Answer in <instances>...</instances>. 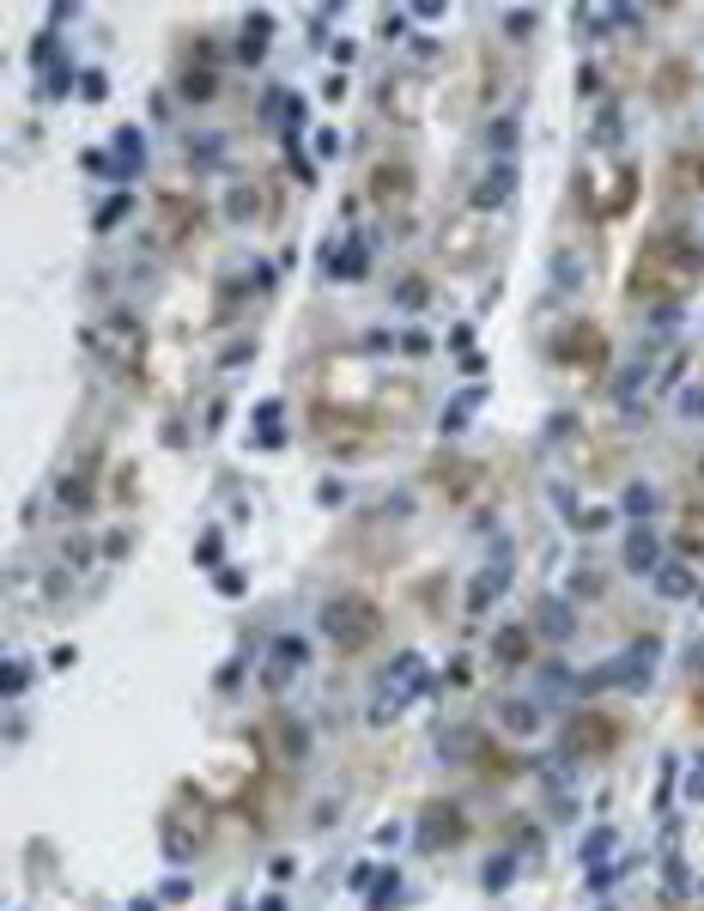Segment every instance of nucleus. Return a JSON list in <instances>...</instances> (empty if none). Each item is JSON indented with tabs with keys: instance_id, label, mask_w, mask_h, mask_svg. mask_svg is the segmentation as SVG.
<instances>
[{
	"instance_id": "obj_29",
	"label": "nucleus",
	"mask_w": 704,
	"mask_h": 911,
	"mask_svg": "<svg viewBox=\"0 0 704 911\" xmlns=\"http://www.w3.org/2000/svg\"><path fill=\"white\" fill-rule=\"evenodd\" d=\"M261 911H286V899H268V906H261Z\"/></svg>"
},
{
	"instance_id": "obj_6",
	"label": "nucleus",
	"mask_w": 704,
	"mask_h": 911,
	"mask_svg": "<svg viewBox=\"0 0 704 911\" xmlns=\"http://www.w3.org/2000/svg\"><path fill=\"white\" fill-rule=\"evenodd\" d=\"M468 839V814H462L456 802H425L419 808V845L425 851H450Z\"/></svg>"
},
{
	"instance_id": "obj_12",
	"label": "nucleus",
	"mask_w": 704,
	"mask_h": 911,
	"mask_svg": "<svg viewBox=\"0 0 704 911\" xmlns=\"http://www.w3.org/2000/svg\"><path fill=\"white\" fill-rule=\"evenodd\" d=\"M504 584H510V565H486V577L468 589V608H474V614H486L498 596H504Z\"/></svg>"
},
{
	"instance_id": "obj_14",
	"label": "nucleus",
	"mask_w": 704,
	"mask_h": 911,
	"mask_svg": "<svg viewBox=\"0 0 704 911\" xmlns=\"http://www.w3.org/2000/svg\"><path fill=\"white\" fill-rule=\"evenodd\" d=\"M668 170H674V182L686 189V195H699V189H704V153H699V146H692V153H674V158H668Z\"/></svg>"
},
{
	"instance_id": "obj_9",
	"label": "nucleus",
	"mask_w": 704,
	"mask_h": 911,
	"mask_svg": "<svg viewBox=\"0 0 704 911\" xmlns=\"http://www.w3.org/2000/svg\"><path fill=\"white\" fill-rule=\"evenodd\" d=\"M492 656H498V668H522L529 656H535V632H529V626H504V632L492 638Z\"/></svg>"
},
{
	"instance_id": "obj_13",
	"label": "nucleus",
	"mask_w": 704,
	"mask_h": 911,
	"mask_svg": "<svg viewBox=\"0 0 704 911\" xmlns=\"http://www.w3.org/2000/svg\"><path fill=\"white\" fill-rule=\"evenodd\" d=\"M298 668H304V644H298V638H280V644H274V668H268V681H274V687H286V681L298 675Z\"/></svg>"
},
{
	"instance_id": "obj_20",
	"label": "nucleus",
	"mask_w": 704,
	"mask_h": 911,
	"mask_svg": "<svg viewBox=\"0 0 704 911\" xmlns=\"http://www.w3.org/2000/svg\"><path fill=\"white\" fill-rule=\"evenodd\" d=\"M395 299H401L407 311H419V304H431V286H425V280H419V273H407L401 286H395Z\"/></svg>"
},
{
	"instance_id": "obj_19",
	"label": "nucleus",
	"mask_w": 704,
	"mask_h": 911,
	"mask_svg": "<svg viewBox=\"0 0 704 911\" xmlns=\"http://www.w3.org/2000/svg\"><path fill=\"white\" fill-rule=\"evenodd\" d=\"M656 98H662V104H680V98H686V67H662V86H656Z\"/></svg>"
},
{
	"instance_id": "obj_30",
	"label": "nucleus",
	"mask_w": 704,
	"mask_h": 911,
	"mask_svg": "<svg viewBox=\"0 0 704 911\" xmlns=\"http://www.w3.org/2000/svg\"><path fill=\"white\" fill-rule=\"evenodd\" d=\"M134 911H152V906H134Z\"/></svg>"
},
{
	"instance_id": "obj_22",
	"label": "nucleus",
	"mask_w": 704,
	"mask_h": 911,
	"mask_svg": "<svg viewBox=\"0 0 704 911\" xmlns=\"http://www.w3.org/2000/svg\"><path fill=\"white\" fill-rule=\"evenodd\" d=\"M541 620H547V632H553V638L571 632V614H565V601H547V608H541Z\"/></svg>"
},
{
	"instance_id": "obj_23",
	"label": "nucleus",
	"mask_w": 704,
	"mask_h": 911,
	"mask_svg": "<svg viewBox=\"0 0 704 911\" xmlns=\"http://www.w3.org/2000/svg\"><path fill=\"white\" fill-rule=\"evenodd\" d=\"M116 153H122V158H134V165H140V128H122V134H116Z\"/></svg>"
},
{
	"instance_id": "obj_26",
	"label": "nucleus",
	"mask_w": 704,
	"mask_h": 911,
	"mask_svg": "<svg viewBox=\"0 0 704 911\" xmlns=\"http://www.w3.org/2000/svg\"><path fill=\"white\" fill-rule=\"evenodd\" d=\"M25 681H31L25 663H7V693H25Z\"/></svg>"
},
{
	"instance_id": "obj_10",
	"label": "nucleus",
	"mask_w": 704,
	"mask_h": 911,
	"mask_svg": "<svg viewBox=\"0 0 704 911\" xmlns=\"http://www.w3.org/2000/svg\"><path fill=\"white\" fill-rule=\"evenodd\" d=\"M626 572H644V577L662 572V547H656V535L644 529V522L626 535Z\"/></svg>"
},
{
	"instance_id": "obj_3",
	"label": "nucleus",
	"mask_w": 704,
	"mask_h": 911,
	"mask_svg": "<svg viewBox=\"0 0 704 911\" xmlns=\"http://www.w3.org/2000/svg\"><path fill=\"white\" fill-rule=\"evenodd\" d=\"M425 687H431L425 663H419L413 651H401L389 668H383L377 693H371V723H395V717H401V711H407V705H413Z\"/></svg>"
},
{
	"instance_id": "obj_16",
	"label": "nucleus",
	"mask_w": 704,
	"mask_h": 911,
	"mask_svg": "<svg viewBox=\"0 0 704 911\" xmlns=\"http://www.w3.org/2000/svg\"><path fill=\"white\" fill-rule=\"evenodd\" d=\"M261 49H268V13H249V25H243V61H261Z\"/></svg>"
},
{
	"instance_id": "obj_4",
	"label": "nucleus",
	"mask_w": 704,
	"mask_h": 911,
	"mask_svg": "<svg viewBox=\"0 0 704 911\" xmlns=\"http://www.w3.org/2000/svg\"><path fill=\"white\" fill-rule=\"evenodd\" d=\"M620 742H626V729H620V717H608V711H577L571 723H565V754L589 760V766L620 754Z\"/></svg>"
},
{
	"instance_id": "obj_5",
	"label": "nucleus",
	"mask_w": 704,
	"mask_h": 911,
	"mask_svg": "<svg viewBox=\"0 0 704 911\" xmlns=\"http://www.w3.org/2000/svg\"><path fill=\"white\" fill-rule=\"evenodd\" d=\"M553 359L559 364H577V371H601L608 364V335L595 323H571L553 335Z\"/></svg>"
},
{
	"instance_id": "obj_1",
	"label": "nucleus",
	"mask_w": 704,
	"mask_h": 911,
	"mask_svg": "<svg viewBox=\"0 0 704 911\" xmlns=\"http://www.w3.org/2000/svg\"><path fill=\"white\" fill-rule=\"evenodd\" d=\"M704 273V244L686 232V225H662L650 244L638 249L626 273V292L632 299H656V292H686L692 280Z\"/></svg>"
},
{
	"instance_id": "obj_21",
	"label": "nucleus",
	"mask_w": 704,
	"mask_h": 911,
	"mask_svg": "<svg viewBox=\"0 0 704 911\" xmlns=\"http://www.w3.org/2000/svg\"><path fill=\"white\" fill-rule=\"evenodd\" d=\"M504 723L516 729V735H529V729H535L541 717H535V705H504Z\"/></svg>"
},
{
	"instance_id": "obj_7",
	"label": "nucleus",
	"mask_w": 704,
	"mask_h": 911,
	"mask_svg": "<svg viewBox=\"0 0 704 911\" xmlns=\"http://www.w3.org/2000/svg\"><path fill=\"white\" fill-rule=\"evenodd\" d=\"M413 195V170L407 165H377L371 170V201L377 207H395V201H407Z\"/></svg>"
},
{
	"instance_id": "obj_28",
	"label": "nucleus",
	"mask_w": 704,
	"mask_h": 911,
	"mask_svg": "<svg viewBox=\"0 0 704 911\" xmlns=\"http://www.w3.org/2000/svg\"><path fill=\"white\" fill-rule=\"evenodd\" d=\"M692 717H699V723H704V687L692 693Z\"/></svg>"
},
{
	"instance_id": "obj_8",
	"label": "nucleus",
	"mask_w": 704,
	"mask_h": 911,
	"mask_svg": "<svg viewBox=\"0 0 704 911\" xmlns=\"http://www.w3.org/2000/svg\"><path fill=\"white\" fill-rule=\"evenodd\" d=\"M92 347H104V352H122V359H140L146 335H140V323H134V316H116V323H110V328H98V335H92Z\"/></svg>"
},
{
	"instance_id": "obj_15",
	"label": "nucleus",
	"mask_w": 704,
	"mask_h": 911,
	"mask_svg": "<svg viewBox=\"0 0 704 911\" xmlns=\"http://www.w3.org/2000/svg\"><path fill=\"white\" fill-rule=\"evenodd\" d=\"M213 91H219V74H213V67H189L183 74V98L189 104H207Z\"/></svg>"
},
{
	"instance_id": "obj_17",
	"label": "nucleus",
	"mask_w": 704,
	"mask_h": 911,
	"mask_svg": "<svg viewBox=\"0 0 704 911\" xmlns=\"http://www.w3.org/2000/svg\"><path fill=\"white\" fill-rule=\"evenodd\" d=\"M656 589H662V596H692V572L686 565H662V572H656Z\"/></svg>"
},
{
	"instance_id": "obj_25",
	"label": "nucleus",
	"mask_w": 704,
	"mask_h": 911,
	"mask_svg": "<svg viewBox=\"0 0 704 911\" xmlns=\"http://www.w3.org/2000/svg\"><path fill=\"white\" fill-rule=\"evenodd\" d=\"M79 91H86V98H92V104H98V98H104L110 86H104V74H86V79H79Z\"/></svg>"
},
{
	"instance_id": "obj_2",
	"label": "nucleus",
	"mask_w": 704,
	"mask_h": 911,
	"mask_svg": "<svg viewBox=\"0 0 704 911\" xmlns=\"http://www.w3.org/2000/svg\"><path fill=\"white\" fill-rule=\"evenodd\" d=\"M322 632H328V644H334V651L359 656V651L371 644V638L383 632V608H377V596H365V589H340V596H328V608H322Z\"/></svg>"
},
{
	"instance_id": "obj_24",
	"label": "nucleus",
	"mask_w": 704,
	"mask_h": 911,
	"mask_svg": "<svg viewBox=\"0 0 704 911\" xmlns=\"http://www.w3.org/2000/svg\"><path fill=\"white\" fill-rule=\"evenodd\" d=\"M128 207H134V201H128V195H116V201H110L104 213H98V232H110V225H116V220H122V213H128Z\"/></svg>"
},
{
	"instance_id": "obj_18",
	"label": "nucleus",
	"mask_w": 704,
	"mask_h": 911,
	"mask_svg": "<svg viewBox=\"0 0 704 911\" xmlns=\"http://www.w3.org/2000/svg\"><path fill=\"white\" fill-rule=\"evenodd\" d=\"M474 407H480V390L456 395V402H450V414H444V431H462V426H468V414H474Z\"/></svg>"
},
{
	"instance_id": "obj_27",
	"label": "nucleus",
	"mask_w": 704,
	"mask_h": 911,
	"mask_svg": "<svg viewBox=\"0 0 704 911\" xmlns=\"http://www.w3.org/2000/svg\"><path fill=\"white\" fill-rule=\"evenodd\" d=\"M510 881V857H498L492 869H486V887H504Z\"/></svg>"
},
{
	"instance_id": "obj_11",
	"label": "nucleus",
	"mask_w": 704,
	"mask_h": 911,
	"mask_svg": "<svg viewBox=\"0 0 704 911\" xmlns=\"http://www.w3.org/2000/svg\"><path fill=\"white\" fill-rule=\"evenodd\" d=\"M510 189H516V170H510V165H492V170H486V177H480V189H474V207H504V201H510Z\"/></svg>"
}]
</instances>
